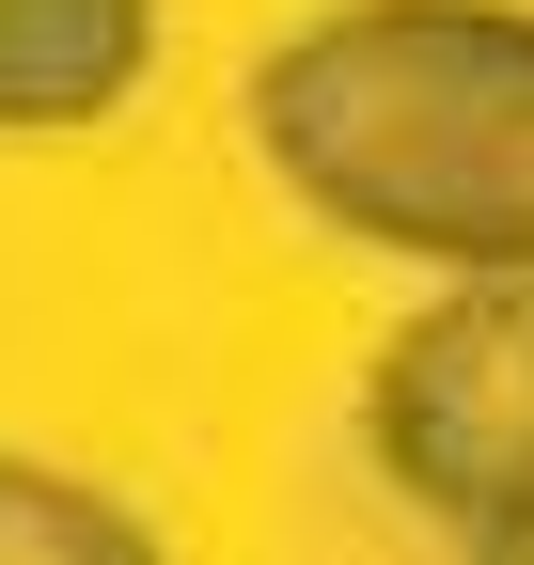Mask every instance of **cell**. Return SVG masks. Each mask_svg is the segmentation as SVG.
Wrapping results in <instances>:
<instances>
[{
  "label": "cell",
  "mask_w": 534,
  "mask_h": 565,
  "mask_svg": "<svg viewBox=\"0 0 534 565\" xmlns=\"http://www.w3.org/2000/svg\"><path fill=\"white\" fill-rule=\"evenodd\" d=\"M252 158L362 252L534 267V17L330 0L252 63Z\"/></svg>",
  "instance_id": "cell-1"
},
{
  "label": "cell",
  "mask_w": 534,
  "mask_h": 565,
  "mask_svg": "<svg viewBox=\"0 0 534 565\" xmlns=\"http://www.w3.org/2000/svg\"><path fill=\"white\" fill-rule=\"evenodd\" d=\"M362 440L456 550H503L534 519V267H456L362 377Z\"/></svg>",
  "instance_id": "cell-2"
},
{
  "label": "cell",
  "mask_w": 534,
  "mask_h": 565,
  "mask_svg": "<svg viewBox=\"0 0 534 565\" xmlns=\"http://www.w3.org/2000/svg\"><path fill=\"white\" fill-rule=\"evenodd\" d=\"M158 79V0H0V141H79Z\"/></svg>",
  "instance_id": "cell-3"
},
{
  "label": "cell",
  "mask_w": 534,
  "mask_h": 565,
  "mask_svg": "<svg viewBox=\"0 0 534 565\" xmlns=\"http://www.w3.org/2000/svg\"><path fill=\"white\" fill-rule=\"evenodd\" d=\"M142 550L158 534L126 503H95V487H63L32 456H0V565H142Z\"/></svg>",
  "instance_id": "cell-4"
},
{
  "label": "cell",
  "mask_w": 534,
  "mask_h": 565,
  "mask_svg": "<svg viewBox=\"0 0 534 565\" xmlns=\"http://www.w3.org/2000/svg\"><path fill=\"white\" fill-rule=\"evenodd\" d=\"M503 565H534V519H519V534H503Z\"/></svg>",
  "instance_id": "cell-5"
}]
</instances>
